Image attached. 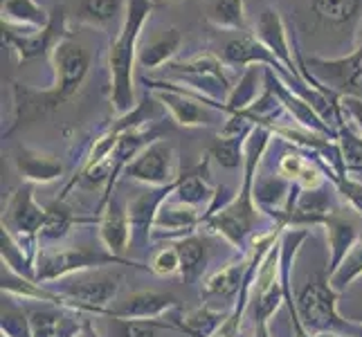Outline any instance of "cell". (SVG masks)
I'll return each mask as SVG.
<instances>
[{
  "label": "cell",
  "mask_w": 362,
  "mask_h": 337,
  "mask_svg": "<svg viewBox=\"0 0 362 337\" xmlns=\"http://www.w3.org/2000/svg\"><path fill=\"white\" fill-rule=\"evenodd\" d=\"M228 319H230V313H221V310H214L209 306H201V308L189 310V313H180L171 321L176 324L178 331L192 337H216L218 331L226 326Z\"/></svg>",
  "instance_id": "cell-23"
},
{
  "label": "cell",
  "mask_w": 362,
  "mask_h": 337,
  "mask_svg": "<svg viewBox=\"0 0 362 337\" xmlns=\"http://www.w3.org/2000/svg\"><path fill=\"white\" fill-rule=\"evenodd\" d=\"M207 20L221 30H245L243 0H214L207 7Z\"/></svg>",
  "instance_id": "cell-33"
},
{
  "label": "cell",
  "mask_w": 362,
  "mask_h": 337,
  "mask_svg": "<svg viewBox=\"0 0 362 337\" xmlns=\"http://www.w3.org/2000/svg\"><path fill=\"white\" fill-rule=\"evenodd\" d=\"M324 232H327V245H329V268L327 274H331L342 266L344 256L356 247L360 241L358 234V225L351 218H344L335 211L333 216L327 218V223L322 225Z\"/></svg>",
  "instance_id": "cell-20"
},
{
  "label": "cell",
  "mask_w": 362,
  "mask_h": 337,
  "mask_svg": "<svg viewBox=\"0 0 362 337\" xmlns=\"http://www.w3.org/2000/svg\"><path fill=\"white\" fill-rule=\"evenodd\" d=\"M52 64L57 72L54 88L39 93L28 88V85L14 83V124H11L7 135L14 133L23 124H30L47 115V112L57 110L61 104H66L68 99L77 95L86 74H88L90 57L81 43L61 39L52 49Z\"/></svg>",
  "instance_id": "cell-1"
},
{
  "label": "cell",
  "mask_w": 362,
  "mask_h": 337,
  "mask_svg": "<svg viewBox=\"0 0 362 337\" xmlns=\"http://www.w3.org/2000/svg\"><path fill=\"white\" fill-rule=\"evenodd\" d=\"M99 239L102 245L113 252L115 256L124 259V252H129L133 245V232H131V218H129V205H124L117 196H113L99 214Z\"/></svg>",
  "instance_id": "cell-15"
},
{
  "label": "cell",
  "mask_w": 362,
  "mask_h": 337,
  "mask_svg": "<svg viewBox=\"0 0 362 337\" xmlns=\"http://www.w3.org/2000/svg\"><path fill=\"white\" fill-rule=\"evenodd\" d=\"M124 281L122 272L113 270H88L61 279L57 290L68 302V308L83 310L90 315H102L108 306L115 304Z\"/></svg>",
  "instance_id": "cell-5"
},
{
  "label": "cell",
  "mask_w": 362,
  "mask_h": 337,
  "mask_svg": "<svg viewBox=\"0 0 362 337\" xmlns=\"http://www.w3.org/2000/svg\"><path fill=\"white\" fill-rule=\"evenodd\" d=\"M306 64L320 81L331 85V90H338L342 97L362 99V45L342 59L310 57Z\"/></svg>",
  "instance_id": "cell-10"
},
{
  "label": "cell",
  "mask_w": 362,
  "mask_h": 337,
  "mask_svg": "<svg viewBox=\"0 0 362 337\" xmlns=\"http://www.w3.org/2000/svg\"><path fill=\"white\" fill-rule=\"evenodd\" d=\"M180 302L176 295L160 290H137L131 292L124 302L108 306L99 317L110 319H160L162 315L178 310Z\"/></svg>",
  "instance_id": "cell-12"
},
{
  "label": "cell",
  "mask_w": 362,
  "mask_h": 337,
  "mask_svg": "<svg viewBox=\"0 0 362 337\" xmlns=\"http://www.w3.org/2000/svg\"><path fill=\"white\" fill-rule=\"evenodd\" d=\"M338 292L331 288L329 274H320L297 292V313L304 329L313 335L333 333L340 337H362V324L340 315Z\"/></svg>",
  "instance_id": "cell-4"
},
{
  "label": "cell",
  "mask_w": 362,
  "mask_h": 337,
  "mask_svg": "<svg viewBox=\"0 0 362 337\" xmlns=\"http://www.w3.org/2000/svg\"><path fill=\"white\" fill-rule=\"evenodd\" d=\"M223 59L228 61L230 66H252V64H264L277 74H284V64L274 57L270 49L261 43L255 36H241V39H234L223 49Z\"/></svg>",
  "instance_id": "cell-21"
},
{
  "label": "cell",
  "mask_w": 362,
  "mask_h": 337,
  "mask_svg": "<svg viewBox=\"0 0 362 337\" xmlns=\"http://www.w3.org/2000/svg\"><path fill=\"white\" fill-rule=\"evenodd\" d=\"M335 184L338 194L346 201V205L362 216V182L354 180L351 176H338L331 180Z\"/></svg>",
  "instance_id": "cell-42"
},
{
  "label": "cell",
  "mask_w": 362,
  "mask_h": 337,
  "mask_svg": "<svg viewBox=\"0 0 362 337\" xmlns=\"http://www.w3.org/2000/svg\"><path fill=\"white\" fill-rule=\"evenodd\" d=\"M245 270H247V256L245 259L239 256L236 261H230V264L221 266L205 279L203 295L205 297H226V299L239 295Z\"/></svg>",
  "instance_id": "cell-24"
},
{
  "label": "cell",
  "mask_w": 362,
  "mask_h": 337,
  "mask_svg": "<svg viewBox=\"0 0 362 337\" xmlns=\"http://www.w3.org/2000/svg\"><path fill=\"white\" fill-rule=\"evenodd\" d=\"M362 0H310V14L322 25L342 28L358 18Z\"/></svg>",
  "instance_id": "cell-31"
},
{
  "label": "cell",
  "mask_w": 362,
  "mask_h": 337,
  "mask_svg": "<svg viewBox=\"0 0 362 337\" xmlns=\"http://www.w3.org/2000/svg\"><path fill=\"white\" fill-rule=\"evenodd\" d=\"M180 256V274L185 281H194L203 277L205 266H207V245L201 236L189 234L185 239L173 241Z\"/></svg>",
  "instance_id": "cell-29"
},
{
  "label": "cell",
  "mask_w": 362,
  "mask_h": 337,
  "mask_svg": "<svg viewBox=\"0 0 362 337\" xmlns=\"http://www.w3.org/2000/svg\"><path fill=\"white\" fill-rule=\"evenodd\" d=\"M182 36L178 30H167L160 36L148 41L142 49H137V64H140L144 70H153L160 66H167L169 59L180 49Z\"/></svg>",
  "instance_id": "cell-27"
},
{
  "label": "cell",
  "mask_w": 362,
  "mask_h": 337,
  "mask_svg": "<svg viewBox=\"0 0 362 337\" xmlns=\"http://www.w3.org/2000/svg\"><path fill=\"white\" fill-rule=\"evenodd\" d=\"M360 277H362V239L356 243V247L351 249V252L344 256L342 266L329 277V283L335 292L342 295L351 288Z\"/></svg>",
  "instance_id": "cell-35"
},
{
  "label": "cell",
  "mask_w": 362,
  "mask_h": 337,
  "mask_svg": "<svg viewBox=\"0 0 362 337\" xmlns=\"http://www.w3.org/2000/svg\"><path fill=\"white\" fill-rule=\"evenodd\" d=\"M45 220V207H41L34 198V184L23 182L9 196L7 207L3 211V230H7L14 239L28 249L36 261L39 254V234Z\"/></svg>",
  "instance_id": "cell-6"
},
{
  "label": "cell",
  "mask_w": 362,
  "mask_h": 337,
  "mask_svg": "<svg viewBox=\"0 0 362 337\" xmlns=\"http://www.w3.org/2000/svg\"><path fill=\"white\" fill-rule=\"evenodd\" d=\"M0 331H3V337H34L30 317H25L23 310L11 308V306H3Z\"/></svg>",
  "instance_id": "cell-40"
},
{
  "label": "cell",
  "mask_w": 362,
  "mask_h": 337,
  "mask_svg": "<svg viewBox=\"0 0 362 337\" xmlns=\"http://www.w3.org/2000/svg\"><path fill=\"white\" fill-rule=\"evenodd\" d=\"M207 169V165L198 167V169H192L187 173H180V178L176 182V194H173V198L189 207H201V205H207L214 201V194L216 189H211V187L207 184V176H203Z\"/></svg>",
  "instance_id": "cell-26"
},
{
  "label": "cell",
  "mask_w": 362,
  "mask_h": 337,
  "mask_svg": "<svg viewBox=\"0 0 362 337\" xmlns=\"http://www.w3.org/2000/svg\"><path fill=\"white\" fill-rule=\"evenodd\" d=\"M335 214V205L331 201V196L324 191V187L320 189H310L299 194L295 209L286 216V227H315V225H324L329 216Z\"/></svg>",
  "instance_id": "cell-18"
},
{
  "label": "cell",
  "mask_w": 362,
  "mask_h": 337,
  "mask_svg": "<svg viewBox=\"0 0 362 337\" xmlns=\"http://www.w3.org/2000/svg\"><path fill=\"white\" fill-rule=\"evenodd\" d=\"M338 146L346 171H362V135L344 119L338 122Z\"/></svg>",
  "instance_id": "cell-37"
},
{
  "label": "cell",
  "mask_w": 362,
  "mask_h": 337,
  "mask_svg": "<svg viewBox=\"0 0 362 337\" xmlns=\"http://www.w3.org/2000/svg\"><path fill=\"white\" fill-rule=\"evenodd\" d=\"M196 227H203V214H198L196 207H189L176 198H169L165 205L160 207L158 218H156V239H185L196 232Z\"/></svg>",
  "instance_id": "cell-17"
},
{
  "label": "cell",
  "mask_w": 362,
  "mask_h": 337,
  "mask_svg": "<svg viewBox=\"0 0 362 337\" xmlns=\"http://www.w3.org/2000/svg\"><path fill=\"white\" fill-rule=\"evenodd\" d=\"M61 321H64V317H61L59 310H52V308H39L30 313L34 337H59Z\"/></svg>",
  "instance_id": "cell-39"
},
{
  "label": "cell",
  "mask_w": 362,
  "mask_h": 337,
  "mask_svg": "<svg viewBox=\"0 0 362 337\" xmlns=\"http://www.w3.org/2000/svg\"><path fill=\"white\" fill-rule=\"evenodd\" d=\"M79 223H99V220L79 218L72 209L66 207V203H61V201L49 203L45 207V220H43L41 234H39V247H43L45 243L64 241L66 236L70 234L72 225H79Z\"/></svg>",
  "instance_id": "cell-25"
},
{
  "label": "cell",
  "mask_w": 362,
  "mask_h": 337,
  "mask_svg": "<svg viewBox=\"0 0 362 337\" xmlns=\"http://www.w3.org/2000/svg\"><path fill=\"white\" fill-rule=\"evenodd\" d=\"M279 176L299 184L304 191L320 189V187L324 184V176H322V171L317 169L315 162L306 160L304 155H299V153H288V155L281 158Z\"/></svg>",
  "instance_id": "cell-28"
},
{
  "label": "cell",
  "mask_w": 362,
  "mask_h": 337,
  "mask_svg": "<svg viewBox=\"0 0 362 337\" xmlns=\"http://www.w3.org/2000/svg\"><path fill=\"white\" fill-rule=\"evenodd\" d=\"M64 23H66L64 7H54L52 20H49L45 30H30V32L16 34L7 23H3V39L7 45L14 47V52L18 54L21 61H30V59L47 54L49 49L57 47V43H59L57 34L61 32V28H64Z\"/></svg>",
  "instance_id": "cell-13"
},
{
  "label": "cell",
  "mask_w": 362,
  "mask_h": 337,
  "mask_svg": "<svg viewBox=\"0 0 362 337\" xmlns=\"http://www.w3.org/2000/svg\"><path fill=\"white\" fill-rule=\"evenodd\" d=\"M171 77H178L182 81L189 83V88L196 93H201L209 99L216 97H230L232 85L223 72V66L216 57L205 54V57H196L192 61H182V64H167L165 66Z\"/></svg>",
  "instance_id": "cell-9"
},
{
  "label": "cell",
  "mask_w": 362,
  "mask_h": 337,
  "mask_svg": "<svg viewBox=\"0 0 362 337\" xmlns=\"http://www.w3.org/2000/svg\"><path fill=\"white\" fill-rule=\"evenodd\" d=\"M0 281H3V295L23 297V299H30V302H47V304L68 308V302L59 292L45 290L43 283L23 277V274L14 272V270L7 268V266H3V274H0Z\"/></svg>",
  "instance_id": "cell-22"
},
{
  "label": "cell",
  "mask_w": 362,
  "mask_h": 337,
  "mask_svg": "<svg viewBox=\"0 0 362 337\" xmlns=\"http://www.w3.org/2000/svg\"><path fill=\"white\" fill-rule=\"evenodd\" d=\"M257 39L281 61L291 77H295L299 81H306L304 74H302V68H299V64H297L293 52H291L288 32H286V25H284L277 9L268 7V9L261 11V16L257 20Z\"/></svg>",
  "instance_id": "cell-16"
},
{
  "label": "cell",
  "mask_w": 362,
  "mask_h": 337,
  "mask_svg": "<svg viewBox=\"0 0 362 337\" xmlns=\"http://www.w3.org/2000/svg\"><path fill=\"white\" fill-rule=\"evenodd\" d=\"M178 182V180H176ZM176 182L169 187H148L146 191H140L129 203V218L133 232V247L144 249L153 239L156 218L165 201L176 194Z\"/></svg>",
  "instance_id": "cell-11"
},
{
  "label": "cell",
  "mask_w": 362,
  "mask_h": 337,
  "mask_svg": "<svg viewBox=\"0 0 362 337\" xmlns=\"http://www.w3.org/2000/svg\"><path fill=\"white\" fill-rule=\"evenodd\" d=\"M124 176L146 187H169L178 178L176 146L169 140H156L124 169Z\"/></svg>",
  "instance_id": "cell-8"
},
{
  "label": "cell",
  "mask_w": 362,
  "mask_h": 337,
  "mask_svg": "<svg viewBox=\"0 0 362 337\" xmlns=\"http://www.w3.org/2000/svg\"><path fill=\"white\" fill-rule=\"evenodd\" d=\"M52 14L36 0H3V23H18L28 30H45Z\"/></svg>",
  "instance_id": "cell-30"
},
{
  "label": "cell",
  "mask_w": 362,
  "mask_h": 337,
  "mask_svg": "<svg viewBox=\"0 0 362 337\" xmlns=\"http://www.w3.org/2000/svg\"><path fill=\"white\" fill-rule=\"evenodd\" d=\"M266 85L268 88L279 97V102H281V106L291 112V115L302 124L304 126V131H313V133H320V135H333L335 140H338V129H333V126H329V122L324 119L320 112L310 106L304 97H299L295 90H291V88H286V83L284 81H279L277 79V72L274 70H266Z\"/></svg>",
  "instance_id": "cell-14"
},
{
  "label": "cell",
  "mask_w": 362,
  "mask_h": 337,
  "mask_svg": "<svg viewBox=\"0 0 362 337\" xmlns=\"http://www.w3.org/2000/svg\"><path fill=\"white\" fill-rule=\"evenodd\" d=\"M122 11V0H79L77 9V20L88 23V25H106Z\"/></svg>",
  "instance_id": "cell-36"
},
{
  "label": "cell",
  "mask_w": 362,
  "mask_h": 337,
  "mask_svg": "<svg viewBox=\"0 0 362 337\" xmlns=\"http://www.w3.org/2000/svg\"><path fill=\"white\" fill-rule=\"evenodd\" d=\"M252 129L241 135H218V140L211 144L209 155L214 158L221 167L226 169H239L245 158V142Z\"/></svg>",
  "instance_id": "cell-32"
},
{
  "label": "cell",
  "mask_w": 362,
  "mask_h": 337,
  "mask_svg": "<svg viewBox=\"0 0 362 337\" xmlns=\"http://www.w3.org/2000/svg\"><path fill=\"white\" fill-rule=\"evenodd\" d=\"M151 272L158 277H173V274H180V256L176 245H165L160 247L151 259Z\"/></svg>",
  "instance_id": "cell-41"
},
{
  "label": "cell",
  "mask_w": 362,
  "mask_h": 337,
  "mask_svg": "<svg viewBox=\"0 0 362 337\" xmlns=\"http://www.w3.org/2000/svg\"><path fill=\"white\" fill-rule=\"evenodd\" d=\"M356 324H362V317H360V319H358V321H356Z\"/></svg>",
  "instance_id": "cell-45"
},
{
  "label": "cell",
  "mask_w": 362,
  "mask_h": 337,
  "mask_svg": "<svg viewBox=\"0 0 362 337\" xmlns=\"http://www.w3.org/2000/svg\"><path fill=\"white\" fill-rule=\"evenodd\" d=\"M315 337H340V335H333V333H320V335H315Z\"/></svg>",
  "instance_id": "cell-44"
},
{
  "label": "cell",
  "mask_w": 362,
  "mask_h": 337,
  "mask_svg": "<svg viewBox=\"0 0 362 337\" xmlns=\"http://www.w3.org/2000/svg\"><path fill=\"white\" fill-rule=\"evenodd\" d=\"M340 112L349 119L356 122V129L362 135V99L358 97H342L340 99Z\"/></svg>",
  "instance_id": "cell-43"
},
{
  "label": "cell",
  "mask_w": 362,
  "mask_h": 337,
  "mask_svg": "<svg viewBox=\"0 0 362 337\" xmlns=\"http://www.w3.org/2000/svg\"><path fill=\"white\" fill-rule=\"evenodd\" d=\"M261 216L266 214L257 207L255 198L236 191V198L228 207H223L214 216L203 220V227H207V232L211 234L223 236L239 252H245L247 245H252L255 241V230Z\"/></svg>",
  "instance_id": "cell-7"
},
{
  "label": "cell",
  "mask_w": 362,
  "mask_h": 337,
  "mask_svg": "<svg viewBox=\"0 0 362 337\" xmlns=\"http://www.w3.org/2000/svg\"><path fill=\"white\" fill-rule=\"evenodd\" d=\"M151 0H129L127 18H124L117 41L110 47V106L119 117L137 108L133 66L137 64V39L140 30L151 14Z\"/></svg>",
  "instance_id": "cell-2"
},
{
  "label": "cell",
  "mask_w": 362,
  "mask_h": 337,
  "mask_svg": "<svg viewBox=\"0 0 362 337\" xmlns=\"http://www.w3.org/2000/svg\"><path fill=\"white\" fill-rule=\"evenodd\" d=\"M257 85H259V68L250 66L243 77L239 79V85L230 93V97L226 99V106L230 115H239V112L247 110L257 102Z\"/></svg>",
  "instance_id": "cell-34"
},
{
  "label": "cell",
  "mask_w": 362,
  "mask_h": 337,
  "mask_svg": "<svg viewBox=\"0 0 362 337\" xmlns=\"http://www.w3.org/2000/svg\"><path fill=\"white\" fill-rule=\"evenodd\" d=\"M11 160H14V167L25 182L47 184L64 176V165H61L54 155L41 153V151H36V148L21 146L14 151V158Z\"/></svg>",
  "instance_id": "cell-19"
},
{
  "label": "cell",
  "mask_w": 362,
  "mask_h": 337,
  "mask_svg": "<svg viewBox=\"0 0 362 337\" xmlns=\"http://www.w3.org/2000/svg\"><path fill=\"white\" fill-rule=\"evenodd\" d=\"M117 337H158L162 329H176L171 319H115Z\"/></svg>",
  "instance_id": "cell-38"
},
{
  "label": "cell",
  "mask_w": 362,
  "mask_h": 337,
  "mask_svg": "<svg viewBox=\"0 0 362 337\" xmlns=\"http://www.w3.org/2000/svg\"><path fill=\"white\" fill-rule=\"evenodd\" d=\"M104 266H135L140 270L151 272V266H140L131 259L115 256L106 247L74 243L66 247H41L39 254H36V281L52 283L79 272L102 270Z\"/></svg>",
  "instance_id": "cell-3"
}]
</instances>
